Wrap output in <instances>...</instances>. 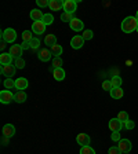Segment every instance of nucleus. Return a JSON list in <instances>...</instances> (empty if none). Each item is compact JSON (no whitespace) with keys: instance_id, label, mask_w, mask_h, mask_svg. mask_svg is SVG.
<instances>
[{"instance_id":"1","label":"nucleus","mask_w":138,"mask_h":154,"mask_svg":"<svg viewBox=\"0 0 138 154\" xmlns=\"http://www.w3.org/2000/svg\"><path fill=\"white\" fill-rule=\"evenodd\" d=\"M138 28V19L135 17H127L122 22V30L124 33H133Z\"/></svg>"},{"instance_id":"2","label":"nucleus","mask_w":138,"mask_h":154,"mask_svg":"<svg viewBox=\"0 0 138 154\" xmlns=\"http://www.w3.org/2000/svg\"><path fill=\"white\" fill-rule=\"evenodd\" d=\"M17 38V32L14 30L13 28H8V29H4L2 30V40L6 43H14Z\"/></svg>"},{"instance_id":"3","label":"nucleus","mask_w":138,"mask_h":154,"mask_svg":"<svg viewBox=\"0 0 138 154\" xmlns=\"http://www.w3.org/2000/svg\"><path fill=\"white\" fill-rule=\"evenodd\" d=\"M0 72H2V74L6 76L7 79H11L17 72V66L15 65H2V66H0Z\"/></svg>"},{"instance_id":"4","label":"nucleus","mask_w":138,"mask_h":154,"mask_svg":"<svg viewBox=\"0 0 138 154\" xmlns=\"http://www.w3.org/2000/svg\"><path fill=\"white\" fill-rule=\"evenodd\" d=\"M123 122L120 121L117 117H115V119H111L109 120V124H108V127H109V129L112 132H120L122 131V128H123Z\"/></svg>"},{"instance_id":"5","label":"nucleus","mask_w":138,"mask_h":154,"mask_svg":"<svg viewBox=\"0 0 138 154\" xmlns=\"http://www.w3.org/2000/svg\"><path fill=\"white\" fill-rule=\"evenodd\" d=\"M117 143H119V144H117V147H119V150L122 151L123 154L130 153V150H131V147H133V144H131V142H130L129 139H120Z\"/></svg>"},{"instance_id":"6","label":"nucleus","mask_w":138,"mask_h":154,"mask_svg":"<svg viewBox=\"0 0 138 154\" xmlns=\"http://www.w3.org/2000/svg\"><path fill=\"white\" fill-rule=\"evenodd\" d=\"M11 100H14V94L10 90H3L0 92V102L3 105H8Z\"/></svg>"},{"instance_id":"7","label":"nucleus","mask_w":138,"mask_h":154,"mask_svg":"<svg viewBox=\"0 0 138 154\" xmlns=\"http://www.w3.org/2000/svg\"><path fill=\"white\" fill-rule=\"evenodd\" d=\"M51 55H53V52L50 48H42V50H39V52H37V58L42 62H48L51 59Z\"/></svg>"},{"instance_id":"8","label":"nucleus","mask_w":138,"mask_h":154,"mask_svg":"<svg viewBox=\"0 0 138 154\" xmlns=\"http://www.w3.org/2000/svg\"><path fill=\"white\" fill-rule=\"evenodd\" d=\"M69 28H71L73 32H82V30L84 29V23H83V21H82V19L73 18L71 21V23H69Z\"/></svg>"},{"instance_id":"9","label":"nucleus","mask_w":138,"mask_h":154,"mask_svg":"<svg viewBox=\"0 0 138 154\" xmlns=\"http://www.w3.org/2000/svg\"><path fill=\"white\" fill-rule=\"evenodd\" d=\"M77 10V2L75 0H65L64 2V11L69 14H73Z\"/></svg>"},{"instance_id":"10","label":"nucleus","mask_w":138,"mask_h":154,"mask_svg":"<svg viewBox=\"0 0 138 154\" xmlns=\"http://www.w3.org/2000/svg\"><path fill=\"white\" fill-rule=\"evenodd\" d=\"M14 61H15V58L10 52H2L0 54V65H13Z\"/></svg>"},{"instance_id":"11","label":"nucleus","mask_w":138,"mask_h":154,"mask_svg":"<svg viewBox=\"0 0 138 154\" xmlns=\"http://www.w3.org/2000/svg\"><path fill=\"white\" fill-rule=\"evenodd\" d=\"M46 28H47V26L44 25L43 21H39V22H33L32 23V32L36 33V35H42V33H44Z\"/></svg>"},{"instance_id":"12","label":"nucleus","mask_w":138,"mask_h":154,"mask_svg":"<svg viewBox=\"0 0 138 154\" xmlns=\"http://www.w3.org/2000/svg\"><path fill=\"white\" fill-rule=\"evenodd\" d=\"M28 85H29V81H28V79H25V77H18L15 80L17 91H25V88H28Z\"/></svg>"},{"instance_id":"13","label":"nucleus","mask_w":138,"mask_h":154,"mask_svg":"<svg viewBox=\"0 0 138 154\" xmlns=\"http://www.w3.org/2000/svg\"><path fill=\"white\" fill-rule=\"evenodd\" d=\"M90 136L87 134H79L76 136V143H79L83 147V146H90Z\"/></svg>"},{"instance_id":"14","label":"nucleus","mask_w":138,"mask_h":154,"mask_svg":"<svg viewBox=\"0 0 138 154\" xmlns=\"http://www.w3.org/2000/svg\"><path fill=\"white\" fill-rule=\"evenodd\" d=\"M3 132V136H7V138H13L14 135H15V127L13 124H6L2 129Z\"/></svg>"},{"instance_id":"15","label":"nucleus","mask_w":138,"mask_h":154,"mask_svg":"<svg viewBox=\"0 0 138 154\" xmlns=\"http://www.w3.org/2000/svg\"><path fill=\"white\" fill-rule=\"evenodd\" d=\"M84 44V38L82 37V36H75V37H72L71 40V47L75 48V50H79V48H82Z\"/></svg>"},{"instance_id":"16","label":"nucleus","mask_w":138,"mask_h":154,"mask_svg":"<svg viewBox=\"0 0 138 154\" xmlns=\"http://www.w3.org/2000/svg\"><path fill=\"white\" fill-rule=\"evenodd\" d=\"M29 17H30V19H32L33 22H39V21H43V17H44V14H43L40 10L35 8V10H32V11H30Z\"/></svg>"},{"instance_id":"17","label":"nucleus","mask_w":138,"mask_h":154,"mask_svg":"<svg viewBox=\"0 0 138 154\" xmlns=\"http://www.w3.org/2000/svg\"><path fill=\"white\" fill-rule=\"evenodd\" d=\"M22 51H24V50L21 48V45H18V44H13L11 47H10V51H8V52L17 59V58H21V55H22Z\"/></svg>"},{"instance_id":"18","label":"nucleus","mask_w":138,"mask_h":154,"mask_svg":"<svg viewBox=\"0 0 138 154\" xmlns=\"http://www.w3.org/2000/svg\"><path fill=\"white\" fill-rule=\"evenodd\" d=\"M50 10L51 11H59V10L64 8V2L61 0H50Z\"/></svg>"},{"instance_id":"19","label":"nucleus","mask_w":138,"mask_h":154,"mask_svg":"<svg viewBox=\"0 0 138 154\" xmlns=\"http://www.w3.org/2000/svg\"><path fill=\"white\" fill-rule=\"evenodd\" d=\"M26 99H28V95H26L25 91H17V92L14 94V100H15L17 103H24Z\"/></svg>"},{"instance_id":"20","label":"nucleus","mask_w":138,"mask_h":154,"mask_svg":"<svg viewBox=\"0 0 138 154\" xmlns=\"http://www.w3.org/2000/svg\"><path fill=\"white\" fill-rule=\"evenodd\" d=\"M53 76H54V79L57 81H62L65 79V76H66V73H65V70L62 69V67H59V69H54Z\"/></svg>"},{"instance_id":"21","label":"nucleus","mask_w":138,"mask_h":154,"mask_svg":"<svg viewBox=\"0 0 138 154\" xmlns=\"http://www.w3.org/2000/svg\"><path fill=\"white\" fill-rule=\"evenodd\" d=\"M44 44L47 45V47L51 48L53 45L57 44V36H55V35H47L44 37Z\"/></svg>"},{"instance_id":"22","label":"nucleus","mask_w":138,"mask_h":154,"mask_svg":"<svg viewBox=\"0 0 138 154\" xmlns=\"http://www.w3.org/2000/svg\"><path fill=\"white\" fill-rule=\"evenodd\" d=\"M50 50H51V52H53V55H54V57H61L62 52H64V48H62V45H59V44L53 45Z\"/></svg>"},{"instance_id":"23","label":"nucleus","mask_w":138,"mask_h":154,"mask_svg":"<svg viewBox=\"0 0 138 154\" xmlns=\"http://www.w3.org/2000/svg\"><path fill=\"white\" fill-rule=\"evenodd\" d=\"M111 83H112L113 88H120L123 84V80H122V77H119V76H113L111 79Z\"/></svg>"},{"instance_id":"24","label":"nucleus","mask_w":138,"mask_h":154,"mask_svg":"<svg viewBox=\"0 0 138 154\" xmlns=\"http://www.w3.org/2000/svg\"><path fill=\"white\" fill-rule=\"evenodd\" d=\"M109 94H111V96H112L113 99H120V98L123 96V94H124V92H123L122 88H113V90L111 91Z\"/></svg>"},{"instance_id":"25","label":"nucleus","mask_w":138,"mask_h":154,"mask_svg":"<svg viewBox=\"0 0 138 154\" xmlns=\"http://www.w3.org/2000/svg\"><path fill=\"white\" fill-rule=\"evenodd\" d=\"M62 65H64V61H62L61 57H54L53 58V65L51 66L54 67V69H59V67H62Z\"/></svg>"},{"instance_id":"26","label":"nucleus","mask_w":138,"mask_h":154,"mask_svg":"<svg viewBox=\"0 0 138 154\" xmlns=\"http://www.w3.org/2000/svg\"><path fill=\"white\" fill-rule=\"evenodd\" d=\"M43 22H44L46 26L51 25V23L54 22V17H53V14H50V13L44 14V17H43Z\"/></svg>"},{"instance_id":"27","label":"nucleus","mask_w":138,"mask_h":154,"mask_svg":"<svg viewBox=\"0 0 138 154\" xmlns=\"http://www.w3.org/2000/svg\"><path fill=\"white\" fill-rule=\"evenodd\" d=\"M14 65L17 66V69H24L25 65H26V62H25V59L21 57V58H17L15 61H14Z\"/></svg>"},{"instance_id":"28","label":"nucleus","mask_w":138,"mask_h":154,"mask_svg":"<svg viewBox=\"0 0 138 154\" xmlns=\"http://www.w3.org/2000/svg\"><path fill=\"white\" fill-rule=\"evenodd\" d=\"M82 37L84 38V42L86 40H91V38L94 37V33L91 29H86V30H83V35H82Z\"/></svg>"},{"instance_id":"29","label":"nucleus","mask_w":138,"mask_h":154,"mask_svg":"<svg viewBox=\"0 0 138 154\" xmlns=\"http://www.w3.org/2000/svg\"><path fill=\"white\" fill-rule=\"evenodd\" d=\"M73 18H75L73 14L65 13V11H64V14H61V21H62V22H69V23H71V21H72Z\"/></svg>"},{"instance_id":"30","label":"nucleus","mask_w":138,"mask_h":154,"mask_svg":"<svg viewBox=\"0 0 138 154\" xmlns=\"http://www.w3.org/2000/svg\"><path fill=\"white\" fill-rule=\"evenodd\" d=\"M33 32H30V30H24L22 32V40L24 42H30L33 38Z\"/></svg>"},{"instance_id":"31","label":"nucleus","mask_w":138,"mask_h":154,"mask_svg":"<svg viewBox=\"0 0 138 154\" xmlns=\"http://www.w3.org/2000/svg\"><path fill=\"white\" fill-rule=\"evenodd\" d=\"M80 154H95V150L91 146H83L80 149Z\"/></svg>"},{"instance_id":"32","label":"nucleus","mask_w":138,"mask_h":154,"mask_svg":"<svg viewBox=\"0 0 138 154\" xmlns=\"http://www.w3.org/2000/svg\"><path fill=\"white\" fill-rule=\"evenodd\" d=\"M3 84H4V87H6L7 90H11V88H15V81H14L13 79H6Z\"/></svg>"},{"instance_id":"33","label":"nucleus","mask_w":138,"mask_h":154,"mask_svg":"<svg viewBox=\"0 0 138 154\" xmlns=\"http://www.w3.org/2000/svg\"><path fill=\"white\" fill-rule=\"evenodd\" d=\"M117 119H119L120 121H122L123 124H124L126 121H129V120H130V117H129V113H127V112H120L119 114H117Z\"/></svg>"},{"instance_id":"34","label":"nucleus","mask_w":138,"mask_h":154,"mask_svg":"<svg viewBox=\"0 0 138 154\" xmlns=\"http://www.w3.org/2000/svg\"><path fill=\"white\" fill-rule=\"evenodd\" d=\"M40 44H42V43H40V40H39L37 37H33L32 40H30V48H32V50H37V48L40 47Z\"/></svg>"},{"instance_id":"35","label":"nucleus","mask_w":138,"mask_h":154,"mask_svg":"<svg viewBox=\"0 0 138 154\" xmlns=\"http://www.w3.org/2000/svg\"><path fill=\"white\" fill-rule=\"evenodd\" d=\"M102 88H104L105 91H109V92H111V91L113 90V87H112V83H111V80H105V81H104V83H102Z\"/></svg>"},{"instance_id":"36","label":"nucleus","mask_w":138,"mask_h":154,"mask_svg":"<svg viewBox=\"0 0 138 154\" xmlns=\"http://www.w3.org/2000/svg\"><path fill=\"white\" fill-rule=\"evenodd\" d=\"M36 4H37L39 7H48L50 6V0H36Z\"/></svg>"},{"instance_id":"37","label":"nucleus","mask_w":138,"mask_h":154,"mask_svg":"<svg viewBox=\"0 0 138 154\" xmlns=\"http://www.w3.org/2000/svg\"><path fill=\"white\" fill-rule=\"evenodd\" d=\"M124 127H126V129H129V131H130V129H133L135 127V122L133 121V120H129V121L124 122Z\"/></svg>"},{"instance_id":"38","label":"nucleus","mask_w":138,"mask_h":154,"mask_svg":"<svg viewBox=\"0 0 138 154\" xmlns=\"http://www.w3.org/2000/svg\"><path fill=\"white\" fill-rule=\"evenodd\" d=\"M111 139H112L113 142H119L120 139V132H112V136H111Z\"/></svg>"},{"instance_id":"39","label":"nucleus","mask_w":138,"mask_h":154,"mask_svg":"<svg viewBox=\"0 0 138 154\" xmlns=\"http://www.w3.org/2000/svg\"><path fill=\"white\" fill-rule=\"evenodd\" d=\"M109 154H122V151L119 150L117 146H112V147H109Z\"/></svg>"},{"instance_id":"40","label":"nucleus","mask_w":138,"mask_h":154,"mask_svg":"<svg viewBox=\"0 0 138 154\" xmlns=\"http://www.w3.org/2000/svg\"><path fill=\"white\" fill-rule=\"evenodd\" d=\"M21 48H22V50H28V48H30V42H22Z\"/></svg>"},{"instance_id":"41","label":"nucleus","mask_w":138,"mask_h":154,"mask_svg":"<svg viewBox=\"0 0 138 154\" xmlns=\"http://www.w3.org/2000/svg\"><path fill=\"white\" fill-rule=\"evenodd\" d=\"M10 143V138H7V136H2V144L3 146H6V144Z\"/></svg>"},{"instance_id":"42","label":"nucleus","mask_w":138,"mask_h":154,"mask_svg":"<svg viewBox=\"0 0 138 154\" xmlns=\"http://www.w3.org/2000/svg\"><path fill=\"white\" fill-rule=\"evenodd\" d=\"M4 47H6V42H2V50H4Z\"/></svg>"},{"instance_id":"43","label":"nucleus","mask_w":138,"mask_h":154,"mask_svg":"<svg viewBox=\"0 0 138 154\" xmlns=\"http://www.w3.org/2000/svg\"><path fill=\"white\" fill-rule=\"evenodd\" d=\"M135 18H137V19H138V11H137V14H135Z\"/></svg>"},{"instance_id":"44","label":"nucleus","mask_w":138,"mask_h":154,"mask_svg":"<svg viewBox=\"0 0 138 154\" xmlns=\"http://www.w3.org/2000/svg\"><path fill=\"white\" fill-rule=\"evenodd\" d=\"M137 33H138V28H137Z\"/></svg>"}]
</instances>
